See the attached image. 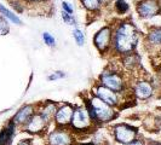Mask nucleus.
Listing matches in <instances>:
<instances>
[{"mask_svg": "<svg viewBox=\"0 0 161 145\" xmlns=\"http://www.w3.org/2000/svg\"><path fill=\"white\" fill-rule=\"evenodd\" d=\"M137 30L136 28L129 23H124L118 29L115 35V46L120 52H131L137 44Z\"/></svg>", "mask_w": 161, "mask_h": 145, "instance_id": "obj_1", "label": "nucleus"}, {"mask_svg": "<svg viewBox=\"0 0 161 145\" xmlns=\"http://www.w3.org/2000/svg\"><path fill=\"white\" fill-rule=\"evenodd\" d=\"M91 104H92V108H93L95 114H96V119H99L102 121H108L113 117V110L108 106L109 104H107L102 99H93Z\"/></svg>", "mask_w": 161, "mask_h": 145, "instance_id": "obj_2", "label": "nucleus"}, {"mask_svg": "<svg viewBox=\"0 0 161 145\" xmlns=\"http://www.w3.org/2000/svg\"><path fill=\"white\" fill-rule=\"evenodd\" d=\"M138 13L142 17H153L161 11V8L155 0H143L137 6Z\"/></svg>", "mask_w": 161, "mask_h": 145, "instance_id": "obj_3", "label": "nucleus"}, {"mask_svg": "<svg viewBox=\"0 0 161 145\" xmlns=\"http://www.w3.org/2000/svg\"><path fill=\"white\" fill-rule=\"evenodd\" d=\"M110 29L109 28H103L96 34L95 36V45L99 51H104L108 47L109 42H110Z\"/></svg>", "mask_w": 161, "mask_h": 145, "instance_id": "obj_4", "label": "nucleus"}, {"mask_svg": "<svg viewBox=\"0 0 161 145\" xmlns=\"http://www.w3.org/2000/svg\"><path fill=\"white\" fill-rule=\"evenodd\" d=\"M136 132L127 126H118L115 128V137L121 143H130L135 139Z\"/></svg>", "mask_w": 161, "mask_h": 145, "instance_id": "obj_5", "label": "nucleus"}, {"mask_svg": "<svg viewBox=\"0 0 161 145\" xmlns=\"http://www.w3.org/2000/svg\"><path fill=\"white\" fill-rule=\"evenodd\" d=\"M72 119H73V125L76 128H85V127L89 126L90 116L86 110H82V109L76 110L75 113L73 114Z\"/></svg>", "mask_w": 161, "mask_h": 145, "instance_id": "obj_6", "label": "nucleus"}, {"mask_svg": "<svg viewBox=\"0 0 161 145\" xmlns=\"http://www.w3.org/2000/svg\"><path fill=\"white\" fill-rule=\"evenodd\" d=\"M102 81L107 87L113 91H119L122 89V81L116 74H104L102 75Z\"/></svg>", "mask_w": 161, "mask_h": 145, "instance_id": "obj_7", "label": "nucleus"}, {"mask_svg": "<svg viewBox=\"0 0 161 145\" xmlns=\"http://www.w3.org/2000/svg\"><path fill=\"white\" fill-rule=\"evenodd\" d=\"M97 96L99 99H102L107 104L113 105L116 104L118 99H116V94L113 92V89H103V87H98L97 89Z\"/></svg>", "mask_w": 161, "mask_h": 145, "instance_id": "obj_8", "label": "nucleus"}, {"mask_svg": "<svg viewBox=\"0 0 161 145\" xmlns=\"http://www.w3.org/2000/svg\"><path fill=\"white\" fill-rule=\"evenodd\" d=\"M50 143L52 145H69L70 143V138L67 133L63 132H56L52 133L50 137Z\"/></svg>", "mask_w": 161, "mask_h": 145, "instance_id": "obj_9", "label": "nucleus"}, {"mask_svg": "<svg viewBox=\"0 0 161 145\" xmlns=\"http://www.w3.org/2000/svg\"><path fill=\"white\" fill-rule=\"evenodd\" d=\"M73 117V110L70 106H68V105H65L63 106L56 115V120L58 123H68L70 119Z\"/></svg>", "mask_w": 161, "mask_h": 145, "instance_id": "obj_10", "label": "nucleus"}, {"mask_svg": "<svg viewBox=\"0 0 161 145\" xmlns=\"http://www.w3.org/2000/svg\"><path fill=\"white\" fill-rule=\"evenodd\" d=\"M44 125H45V117H42V116H35L29 122L28 129L32 131V132H39L44 127Z\"/></svg>", "mask_w": 161, "mask_h": 145, "instance_id": "obj_11", "label": "nucleus"}, {"mask_svg": "<svg viewBox=\"0 0 161 145\" xmlns=\"http://www.w3.org/2000/svg\"><path fill=\"white\" fill-rule=\"evenodd\" d=\"M152 92H153V89L150 87V85H148L145 82H141L137 86V89H136V93L141 98H148L152 94Z\"/></svg>", "mask_w": 161, "mask_h": 145, "instance_id": "obj_12", "label": "nucleus"}, {"mask_svg": "<svg viewBox=\"0 0 161 145\" xmlns=\"http://www.w3.org/2000/svg\"><path fill=\"white\" fill-rule=\"evenodd\" d=\"M31 115H32V106H25L21 111H18L15 117V122H25Z\"/></svg>", "mask_w": 161, "mask_h": 145, "instance_id": "obj_13", "label": "nucleus"}, {"mask_svg": "<svg viewBox=\"0 0 161 145\" xmlns=\"http://www.w3.org/2000/svg\"><path fill=\"white\" fill-rule=\"evenodd\" d=\"M0 12L4 15V16L6 17V18H8L10 21H12L14 23H16V24H21V19L18 18V17L16 16V15H14L11 11H8L6 8H4L3 5H0Z\"/></svg>", "mask_w": 161, "mask_h": 145, "instance_id": "obj_14", "label": "nucleus"}, {"mask_svg": "<svg viewBox=\"0 0 161 145\" xmlns=\"http://www.w3.org/2000/svg\"><path fill=\"white\" fill-rule=\"evenodd\" d=\"M149 40L155 45H161V28L153 29L149 34Z\"/></svg>", "mask_w": 161, "mask_h": 145, "instance_id": "obj_15", "label": "nucleus"}, {"mask_svg": "<svg viewBox=\"0 0 161 145\" xmlns=\"http://www.w3.org/2000/svg\"><path fill=\"white\" fill-rule=\"evenodd\" d=\"M81 1H82V4L87 8H90V10H96L97 8L101 6V4H102L103 0H81Z\"/></svg>", "mask_w": 161, "mask_h": 145, "instance_id": "obj_16", "label": "nucleus"}, {"mask_svg": "<svg viewBox=\"0 0 161 145\" xmlns=\"http://www.w3.org/2000/svg\"><path fill=\"white\" fill-rule=\"evenodd\" d=\"M115 8L119 13H125L129 10V5L125 0H116L115 1Z\"/></svg>", "mask_w": 161, "mask_h": 145, "instance_id": "obj_17", "label": "nucleus"}, {"mask_svg": "<svg viewBox=\"0 0 161 145\" xmlns=\"http://www.w3.org/2000/svg\"><path fill=\"white\" fill-rule=\"evenodd\" d=\"M73 34H74V38H75V40H76V42L79 44V45H82L84 44V41H85V38H84V34L79 30V29H75L74 32H73Z\"/></svg>", "mask_w": 161, "mask_h": 145, "instance_id": "obj_18", "label": "nucleus"}, {"mask_svg": "<svg viewBox=\"0 0 161 145\" xmlns=\"http://www.w3.org/2000/svg\"><path fill=\"white\" fill-rule=\"evenodd\" d=\"M8 33V25L4 18L0 17V35H6Z\"/></svg>", "mask_w": 161, "mask_h": 145, "instance_id": "obj_19", "label": "nucleus"}, {"mask_svg": "<svg viewBox=\"0 0 161 145\" xmlns=\"http://www.w3.org/2000/svg\"><path fill=\"white\" fill-rule=\"evenodd\" d=\"M42 38H44V40H45V44H47L48 46H53V45H55V39H53L48 33H44Z\"/></svg>", "mask_w": 161, "mask_h": 145, "instance_id": "obj_20", "label": "nucleus"}, {"mask_svg": "<svg viewBox=\"0 0 161 145\" xmlns=\"http://www.w3.org/2000/svg\"><path fill=\"white\" fill-rule=\"evenodd\" d=\"M62 17H63V19H64L67 23H72L73 22V18H72V16H70V13H68V12H65V11H63Z\"/></svg>", "mask_w": 161, "mask_h": 145, "instance_id": "obj_21", "label": "nucleus"}, {"mask_svg": "<svg viewBox=\"0 0 161 145\" xmlns=\"http://www.w3.org/2000/svg\"><path fill=\"white\" fill-rule=\"evenodd\" d=\"M62 5H63V10H64L65 12H68V13H72L73 8L69 6V4H68V3H64V1H63V3H62Z\"/></svg>", "mask_w": 161, "mask_h": 145, "instance_id": "obj_22", "label": "nucleus"}, {"mask_svg": "<svg viewBox=\"0 0 161 145\" xmlns=\"http://www.w3.org/2000/svg\"><path fill=\"white\" fill-rule=\"evenodd\" d=\"M63 76H64V74H63V72H61V74H53V75H51V76H50V80L59 79V78H63Z\"/></svg>", "mask_w": 161, "mask_h": 145, "instance_id": "obj_23", "label": "nucleus"}, {"mask_svg": "<svg viewBox=\"0 0 161 145\" xmlns=\"http://www.w3.org/2000/svg\"><path fill=\"white\" fill-rule=\"evenodd\" d=\"M31 3H40V1H45V0H28Z\"/></svg>", "mask_w": 161, "mask_h": 145, "instance_id": "obj_24", "label": "nucleus"}, {"mask_svg": "<svg viewBox=\"0 0 161 145\" xmlns=\"http://www.w3.org/2000/svg\"><path fill=\"white\" fill-rule=\"evenodd\" d=\"M131 145H142V143H141V142H133Z\"/></svg>", "mask_w": 161, "mask_h": 145, "instance_id": "obj_25", "label": "nucleus"}, {"mask_svg": "<svg viewBox=\"0 0 161 145\" xmlns=\"http://www.w3.org/2000/svg\"><path fill=\"white\" fill-rule=\"evenodd\" d=\"M19 145H29L28 142H22V143H19Z\"/></svg>", "mask_w": 161, "mask_h": 145, "instance_id": "obj_26", "label": "nucleus"}, {"mask_svg": "<svg viewBox=\"0 0 161 145\" xmlns=\"http://www.w3.org/2000/svg\"><path fill=\"white\" fill-rule=\"evenodd\" d=\"M152 145H158V144H152Z\"/></svg>", "mask_w": 161, "mask_h": 145, "instance_id": "obj_27", "label": "nucleus"}]
</instances>
